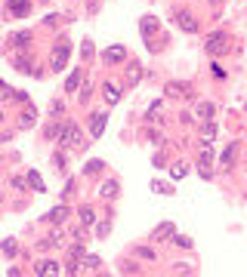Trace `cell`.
Wrapping results in <instances>:
<instances>
[{"instance_id": "cell-1", "label": "cell", "mask_w": 247, "mask_h": 277, "mask_svg": "<svg viewBox=\"0 0 247 277\" xmlns=\"http://www.w3.org/2000/svg\"><path fill=\"white\" fill-rule=\"evenodd\" d=\"M68 55H72V43L62 40L52 46V55H50V71H65V62H68Z\"/></svg>"}, {"instance_id": "cell-2", "label": "cell", "mask_w": 247, "mask_h": 277, "mask_svg": "<svg viewBox=\"0 0 247 277\" xmlns=\"http://www.w3.org/2000/svg\"><path fill=\"white\" fill-rule=\"evenodd\" d=\"M59 142H62V148H80V145H84V133H80V126H78V123H65V126H62Z\"/></svg>"}, {"instance_id": "cell-3", "label": "cell", "mask_w": 247, "mask_h": 277, "mask_svg": "<svg viewBox=\"0 0 247 277\" xmlns=\"http://www.w3.org/2000/svg\"><path fill=\"white\" fill-rule=\"evenodd\" d=\"M204 49H207L210 55H222V52H228V37H226V31L210 34V37H207V43H204Z\"/></svg>"}, {"instance_id": "cell-4", "label": "cell", "mask_w": 247, "mask_h": 277, "mask_svg": "<svg viewBox=\"0 0 247 277\" xmlns=\"http://www.w3.org/2000/svg\"><path fill=\"white\" fill-rule=\"evenodd\" d=\"M164 92H167L170 99H186V96H192V86H188V83H180V80H173V83L164 86Z\"/></svg>"}, {"instance_id": "cell-5", "label": "cell", "mask_w": 247, "mask_h": 277, "mask_svg": "<svg viewBox=\"0 0 247 277\" xmlns=\"http://www.w3.org/2000/svg\"><path fill=\"white\" fill-rule=\"evenodd\" d=\"M176 25H180L182 31H188V34H198V18L192 12H176Z\"/></svg>"}, {"instance_id": "cell-6", "label": "cell", "mask_w": 247, "mask_h": 277, "mask_svg": "<svg viewBox=\"0 0 247 277\" xmlns=\"http://www.w3.org/2000/svg\"><path fill=\"white\" fill-rule=\"evenodd\" d=\"M124 59H127V49H124V46H108V49L102 52V62L105 65H114V62H124Z\"/></svg>"}, {"instance_id": "cell-7", "label": "cell", "mask_w": 247, "mask_h": 277, "mask_svg": "<svg viewBox=\"0 0 247 277\" xmlns=\"http://www.w3.org/2000/svg\"><path fill=\"white\" fill-rule=\"evenodd\" d=\"M105 123H108V114H102V111L90 117V136H93V139H99V136L105 133Z\"/></svg>"}, {"instance_id": "cell-8", "label": "cell", "mask_w": 247, "mask_h": 277, "mask_svg": "<svg viewBox=\"0 0 247 277\" xmlns=\"http://www.w3.org/2000/svg\"><path fill=\"white\" fill-rule=\"evenodd\" d=\"M214 114H216V105L214 102H198L195 105V117L198 120H214Z\"/></svg>"}, {"instance_id": "cell-9", "label": "cell", "mask_w": 247, "mask_h": 277, "mask_svg": "<svg viewBox=\"0 0 247 277\" xmlns=\"http://www.w3.org/2000/svg\"><path fill=\"white\" fill-rule=\"evenodd\" d=\"M34 274H62L59 262H52V259H40L38 265H34Z\"/></svg>"}, {"instance_id": "cell-10", "label": "cell", "mask_w": 247, "mask_h": 277, "mask_svg": "<svg viewBox=\"0 0 247 277\" xmlns=\"http://www.w3.org/2000/svg\"><path fill=\"white\" fill-rule=\"evenodd\" d=\"M235 154H238V142H228V148L222 151V170H232L235 166Z\"/></svg>"}, {"instance_id": "cell-11", "label": "cell", "mask_w": 247, "mask_h": 277, "mask_svg": "<svg viewBox=\"0 0 247 277\" xmlns=\"http://www.w3.org/2000/svg\"><path fill=\"white\" fill-rule=\"evenodd\" d=\"M118 191H120V185H118L114 179H108V182H102V188H99V194H102L105 200H114V197H118Z\"/></svg>"}, {"instance_id": "cell-12", "label": "cell", "mask_w": 247, "mask_h": 277, "mask_svg": "<svg viewBox=\"0 0 247 277\" xmlns=\"http://www.w3.org/2000/svg\"><path fill=\"white\" fill-rule=\"evenodd\" d=\"M173 222H161V225H158L154 231H152V240H164V237H173Z\"/></svg>"}, {"instance_id": "cell-13", "label": "cell", "mask_w": 247, "mask_h": 277, "mask_svg": "<svg viewBox=\"0 0 247 277\" xmlns=\"http://www.w3.org/2000/svg\"><path fill=\"white\" fill-rule=\"evenodd\" d=\"M68 219V207H56L46 213V222H52V225H62V222Z\"/></svg>"}, {"instance_id": "cell-14", "label": "cell", "mask_w": 247, "mask_h": 277, "mask_svg": "<svg viewBox=\"0 0 247 277\" xmlns=\"http://www.w3.org/2000/svg\"><path fill=\"white\" fill-rule=\"evenodd\" d=\"M80 77H84V71H80V68H74L72 74H68V80H65V92H74V89L80 86Z\"/></svg>"}, {"instance_id": "cell-15", "label": "cell", "mask_w": 247, "mask_h": 277, "mask_svg": "<svg viewBox=\"0 0 247 277\" xmlns=\"http://www.w3.org/2000/svg\"><path fill=\"white\" fill-rule=\"evenodd\" d=\"M102 92H105V102H108V105H118V102H120V89H118L114 83H105Z\"/></svg>"}, {"instance_id": "cell-16", "label": "cell", "mask_w": 247, "mask_h": 277, "mask_svg": "<svg viewBox=\"0 0 247 277\" xmlns=\"http://www.w3.org/2000/svg\"><path fill=\"white\" fill-rule=\"evenodd\" d=\"M216 139V123L214 120H204V126H201V142H214Z\"/></svg>"}, {"instance_id": "cell-17", "label": "cell", "mask_w": 247, "mask_h": 277, "mask_svg": "<svg viewBox=\"0 0 247 277\" xmlns=\"http://www.w3.org/2000/svg\"><path fill=\"white\" fill-rule=\"evenodd\" d=\"M31 43V31H19V34H12V46L16 49H25Z\"/></svg>"}, {"instance_id": "cell-18", "label": "cell", "mask_w": 247, "mask_h": 277, "mask_svg": "<svg viewBox=\"0 0 247 277\" xmlns=\"http://www.w3.org/2000/svg\"><path fill=\"white\" fill-rule=\"evenodd\" d=\"M161 108H164V102H154L146 114V123H161Z\"/></svg>"}, {"instance_id": "cell-19", "label": "cell", "mask_w": 247, "mask_h": 277, "mask_svg": "<svg viewBox=\"0 0 247 277\" xmlns=\"http://www.w3.org/2000/svg\"><path fill=\"white\" fill-rule=\"evenodd\" d=\"M139 80H142V68H139V65H130V68H127V86H136Z\"/></svg>"}, {"instance_id": "cell-20", "label": "cell", "mask_w": 247, "mask_h": 277, "mask_svg": "<svg viewBox=\"0 0 247 277\" xmlns=\"http://www.w3.org/2000/svg\"><path fill=\"white\" fill-rule=\"evenodd\" d=\"M139 28H142V34H146V37H152V34L158 31V18H154V15H146V18H142V25H139Z\"/></svg>"}, {"instance_id": "cell-21", "label": "cell", "mask_w": 247, "mask_h": 277, "mask_svg": "<svg viewBox=\"0 0 247 277\" xmlns=\"http://www.w3.org/2000/svg\"><path fill=\"white\" fill-rule=\"evenodd\" d=\"M10 9H12L16 15H28L31 3H28V0H10Z\"/></svg>"}, {"instance_id": "cell-22", "label": "cell", "mask_w": 247, "mask_h": 277, "mask_svg": "<svg viewBox=\"0 0 247 277\" xmlns=\"http://www.w3.org/2000/svg\"><path fill=\"white\" fill-rule=\"evenodd\" d=\"M28 185H31L34 191H46V188H44V179H40V173H34V170L28 173Z\"/></svg>"}, {"instance_id": "cell-23", "label": "cell", "mask_w": 247, "mask_h": 277, "mask_svg": "<svg viewBox=\"0 0 247 277\" xmlns=\"http://www.w3.org/2000/svg\"><path fill=\"white\" fill-rule=\"evenodd\" d=\"M93 222H96L93 207H80V225H93Z\"/></svg>"}, {"instance_id": "cell-24", "label": "cell", "mask_w": 247, "mask_h": 277, "mask_svg": "<svg viewBox=\"0 0 247 277\" xmlns=\"http://www.w3.org/2000/svg\"><path fill=\"white\" fill-rule=\"evenodd\" d=\"M31 126H34V111L25 108L22 111V120H19V129H31Z\"/></svg>"}, {"instance_id": "cell-25", "label": "cell", "mask_w": 247, "mask_h": 277, "mask_svg": "<svg viewBox=\"0 0 247 277\" xmlns=\"http://www.w3.org/2000/svg\"><path fill=\"white\" fill-rule=\"evenodd\" d=\"M102 170H105V163H102V160H90V163L84 166V173H86V176H96V173H102Z\"/></svg>"}, {"instance_id": "cell-26", "label": "cell", "mask_w": 247, "mask_h": 277, "mask_svg": "<svg viewBox=\"0 0 247 277\" xmlns=\"http://www.w3.org/2000/svg\"><path fill=\"white\" fill-rule=\"evenodd\" d=\"M62 126H65V123H50V126H46V139H50V142L59 139V136H62Z\"/></svg>"}, {"instance_id": "cell-27", "label": "cell", "mask_w": 247, "mask_h": 277, "mask_svg": "<svg viewBox=\"0 0 247 277\" xmlns=\"http://www.w3.org/2000/svg\"><path fill=\"white\" fill-rule=\"evenodd\" d=\"M0 250H4L6 256H16V253H19V247H16V240L10 237V240H4V244H0Z\"/></svg>"}, {"instance_id": "cell-28", "label": "cell", "mask_w": 247, "mask_h": 277, "mask_svg": "<svg viewBox=\"0 0 247 277\" xmlns=\"http://www.w3.org/2000/svg\"><path fill=\"white\" fill-rule=\"evenodd\" d=\"M108 231H112V219H105V222H99V225H96V234L99 237H108Z\"/></svg>"}, {"instance_id": "cell-29", "label": "cell", "mask_w": 247, "mask_h": 277, "mask_svg": "<svg viewBox=\"0 0 247 277\" xmlns=\"http://www.w3.org/2000/svg\"><path fill=\"white\" fill-rule=\"evenodd\" d=\"M84 265H86V271H99V265H102V262H99V256H86V259H84Z\"/></svg>"}, {"instance_id": "cell-30", "label": "cell", "mask_w": 247, "mask_h": 277, "mask_svg": "<svg viewBox=\"0 0 247 277\" xmlns=\"http://www.w3.org/2000/svg\"><path fill=\"white\" fill-rule=\"evenodd\" d=\"M173 271H176V274H195V268H192L188 262H176V265H173Z\"/></svg>"}, {"instance_id": "cell-31", "label": "cell", "mask_w": 247, "mask_h": 277, "mask_svg": "<svg viewBox=\"0 0 247 277\" xmlns=\"http://www.w3.org/2000/svg\"><path fill=\"white\" fill-rule=\"evenodd\" d=\"M152 188L158 194H173V185H164V182H152Z\"/></svg>"}, {"instance_id": "cell-32", "label": "cell", "mask_w": 247, "mask_h": 277, "mask_svg": "<svg viewBox=\"0 0 247 277\" xmlns=\"http://www.w3.org/2000/svg\"><path fill=\"white\" fill-rule=\"evenodd\" d=\"M173 244H176V247H182V250H188V247H192V237H186V234H176V237H173Z\"/></svg>"}, {"instance_id": "cell-33", "label": "cell", "mask_w": 247, "mask_h": 277, "mask_svg": "<svg viewBox=\"0 0 247 277\" xmlns=\"http://www.w3.org/2000/svg\"><path fill=\"white\" fill-rule=\"evenodd\" d=\"M52 163H56V170H59V173H65V154H62V151H56Z\"/></svg>"}, {"instance_id": "cell-34", "label": "cell", "mask_w": 247, "mask_h": 277, "mask_svg": "<svg viewBox=\"0 0 247 277\" xmlns=\"http://www.w3.org/2000/svg\"><path fill=\"white\" fill-rule=\"evenodd\" d=\"M90 96H93V83H84V89H80V102H90Z\"/></svg>"}, {"instance_id": "cell-35", "label": "cell", "mask_w": 247, "mask_h": 277, "mask_svg": "<svg viewBox=\"0 0 247 277\" xmlns=\"http://www.w3.org/2000/svg\"><path fill=\"white\" fill-rule=\"evenodd\" d=\"M120 271H124V274H139V265H133V262H124V265H120Z\"/></svg>"}, {"instance_id": "cell-36", "label": "cell", "mask_w": 247, "mask_h": 277, "mask_svg": "<svg viewBox=\"0 0 247 277\" xmlns=\"http://www.w3.org/2000/svg\"><path fill=\"white\" fill-rule=\"evenodd\" d=\"M186 176V163H176L173 166V179H182Z\"/></svg>"}, {"instance_id": "cell-37", "label": "cell", "mask_w": 247, "mask_h": 277, "mask_svg": "<svg viewBox=\"0 0 247 277\" xmlns=\"http://www.w3.org/2000/svg\"><path fill=\"white\" fill-rule=\"evenodd\" d=\"M16 68H19V71H31V62L28 59H16ZM34 74V71H31Z\"/></svg>"}, {"instance_id": "cell-38", "label": "cell", "mask_w": 247, "mask_h": 277, "mask_svg": "<svg viewBox=\"0 0 247 277\" xmlns=\"http://www.w3.org/2000/svg\"><path fill=\"white\" fill-rule=\"evenodd\" d=\"M68 253H72V259H80V256H84V247H80V240H78V244H74L72 250H68Z\"/></svg>"}, {"instance_id": "cell-39", "label": "cell", "mask_w": 247, "mask_h": 277, "mask_svg": "<svg viewBox=\"0 0 247 277\" xmlns=\"http://www.w3.org/2000/svg\"><path fill=\"white\" fill-rule=\"evenodd\" d=\"M6 96H12V89H10L4 80H0V99H6Z\"/></svg>"}, {"instance_id": "cell-40", "label": "cell", "mask_w": 247, "mask_h": 277, "mask_svg": "<svg viewBox=\"0 0 247 277\" xmlns=\"http://www.w3.org/2000/svg\"><path fill=\"white\" fill-rule=\"evenodd\" d=\"M136 253H139V256H142V259H154V253H152V250H148V247H139V250H136Z\"/></svg>"}, {"instance_id": "cell-41", "label": "cell", "mask_w": 247, "mask_h": 277, "mask_svg": "<svg viewBox=\"0 0 247 277\" xmlns=\"http://www.w3.org/2000/svg\"><path fill=\"white\" fill-rule=\"evenodd\" d=\"M62 108H65V105H62L59 99H56V102H52V105H50V111H52V114H62Z\"/></svg>"}, {"instance_id": "cell-42", "label": "cell", "mask_w": 247, "mask_h": 277, "mask_svg": "<svg viewBox=\"0 0 247 277\" xmlns=\"http://www.w3.org/2000/svg\"><path fill=\"white\" fill-rule=\"evenodd\" d=\"M12 188H16V191H22V188H25V179L16 176V179H12Z\"/></svg>"}, {"instance_id": "cell-43", "label": "cell", "mask_w": 247, "mask_h": 277, "mask_svg": "<svg viewBox=\"0 0 247 277\" xmlns=\"http://www.w3.org/2000/svg\"><path fill=\"white\" fill-rule=\"evenodd\" d=\"M84 55H86V59L93 55V43H90V40H84Z\"/></svg>"}, {"instance_id": "cell-44", "label": "cell", "mask_w": 247, "mask_h": 277, "mask_svg": "<svg viewBox=\"0 0 247 277\" xmlns=\"http://www.w3.org/2000/svg\"><path fill=\"white\" fill-rule=\"evenodd\" d=\"M0 123H4V108H0Z\"/></svg>"}]
</instances>
